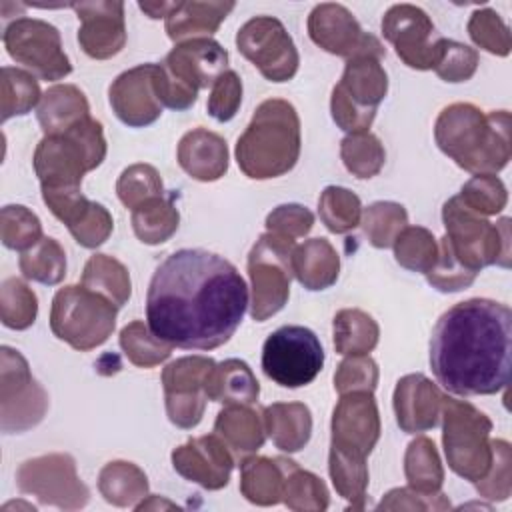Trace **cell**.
<instances>
[{"label": "cell", "mask_w": 512, "mask_h": 512, "mask_svg": "<svg viewBox=\"0 0 512 512\" xmlns=\"http://www.w3.org/2000/svg\"><path fill=\"white\" fill-rule=\"evenodd\" d=\"M388 92V76L376 56L346 60L344 74L332 90L330 112L336 126L348 134L366 132L376 108Z\"/></svg>", "instance_id": "30bf717a"}, {"label": "cell", "mask_w": 512, "mask_h": 512, "mask_svg": "<svg viewBox=\"0 0 512 512\" xmlns=\"http://www.w3.org/2000/svg\"><path fill=\"white\" fill-rule=\"evenodd\" d=\"M98 490L114 506H136L148 494V478L136 464L116 460L100 470Z\"/></svg>", "instance_id": "836d02e7"}, {"label": "cell", "mask_w": 512, "mask_h": 512, "mask_svg": "<svg viewBox=\"0 0 512 512\" xmlns=\"http://www.w3.org/2000/svg\"><path fill=\"white\" fill-rule=\"evenodd\" d=\"M234 454L218 434L190 438L172 452L174 470L206 490H220L228 484Z\"/></svg>", "instance_id": "7402d4cb"}, {"label": "cell", "mask_w": 512, "mask_h": 512, "mask_svg": "<svg viewBox=\"0 0 512 512\" xmlns=\"http://www.w3.org/2000/svg\"><path fill=\"white\" fill-rule=\"evenodd\" d=\"M382 34L398 58L416 70L436 68L446 38L440 36L430 16L414 4H394L382 18Z\"/></svg>", "instance_id": "e0dca14e"}, {"label": "cell", "mask_w": 512, "mask_h": 512, "mask_svg": "<svg viewBox=\"0 0 512 512\" xmlns=\"http://www.w3.org/2000/svg\"><path fill=\"white\" fill-rule=\"evenodd\" d=\"M296 242L274 232L262 234L248 254V276L252 284L250 316L264 322L284 308L290 296L292 254Z\"/></svg>", "instance_id": "8fae6325"}, {"label": "cell", "mask_w": 512, "mask_h": 512, "mask_svg": "<svg viewBox=\"0 0 512 512\" xmlns=\"http://www.w3.org/2000/svg\"><path fill=\"white\" fill-rule=\"evenodd\" d=\"M74 8L80 28V48L96 60L116 56L126 44L124 4L122 2H80L70 4Z\"/></svg>", "instance_id": "603a6c76"}, {"label": "cell", "mask_w": 512, "mask_h": 512, "mask_svg": "<svg viewBox=\"0 0 512 512\" xmlns=\"http://www.w3.org/2000/svg\"><path fill=\"white\" fill-rule=\"evenodd\" d=\"M6 52L42 80H62L72 64L62 50L58 28L38 18H16L2 34Z\"/></svg>", "instance_id": "4fadbf2b"}, {"label": "cell", "mask_w": 512, "mask_h": 512, "mask_svg": "<svg viewBox=\"0 0 512 512\" xmlns=\"http://www.w3.org/2000/svg\"><path fill=\"white\" fill-rule=\"evenodd\" d=\"M40 86L34 74L20 68H2L0 100H2V122L12 116L28 114L40 102Z\"/></svg>", "instance_id": "b9f144b4"}, {"label": "cell", "mask_w": 512, "mask_h": 512, "mask_svg": "<svg viewBox=\"0 0 512 512\" xmlns=\"http://www.w3.org/2000/svg\"><path fill=\"white\" fill-rule=\"evenodd\" d=\"M340 258L326 238H310L292 254V274L306 290H326L338 280Z\"/></svg>", "instance_id": "4dcf8cb0"}, {"label": "cell", "mask_w": 512, "mask_h": 512, "mask_svg": "<svg viewBox=\"0 0 512 512\" xmlns=\"http://www.w3.org/2000/svg\"><path fill=\"white\" fill-rule=\"evenodd\" d=\"M264 430L284 452L302 450L312 434V414L302 402H274L262 412Z\"/></svg>", "instance_id": "f1b7e54d"}, {"label": "cell", "mask_w": 512, "mask_h": 512, "mask_svg": "<svg viewBox=\"0 0 512 512\" xmlns=\"http://www.w3.org/2000/svg\"><path fill=\"white\" fill-rule=\"evenodd\" d=\"M282 502L296 512H322L328 508L326 484L312 472L286 460V482Z\"/></svg>", "instance_id": "f35d334b"}, {"label": "cell", "mask_w": 512, "mask_h": 512, "mask_svg": "<svg viewBox=\"0 0 512 512\" xmlns=\"http://www.w3.org/2000/svg\"><path fill=\"white\" fill-rule=\"evenodd\" d=\"M2 356V384H0V408H2V430L24 432L36 426L46 410L48 396L44 388L32 378L26 358L10 348H0Z\"/></svg>", "instance_id": "2e32d148"}, {"label": "cell", "mask_w": 512, "mask_h": 512, "mask_svg": "<svg viewBox=\"0 0 512 512\" xmlns=\"http://www.w3.org/2000/svg\"><path fill=\"white\" fill-rule=\"evenodd\" d=\"M118 308L86 286H64L54 294L50 328L74 350L88 352L102 346L116 326Z\"/></svg>", "instance_id": "9c48e42d"}, {"label": "cell", "mask_w": 512, "mask_h": 512, "mask_svg": "<svg viewBox=\"0 0 512 512\" xmlns=\"http://www.w3.org/2000/svg\"><path fill=\"white\" fill-rule=\"evenodd\" d=\"M260 394V384L244 360L228 358L214 364L206 380V396L212 402L232 404H254Z\"/></svg>", "instance_id": "1f68e13d"}, {"label": "cell", "mask_w": 512, "mask_h": 512, "mask_svg": "<svg viewBox=\"0 0 512 512\" xmlns=\"http://www.w3.org/2000/svg\"><path fill=\"white\" fill-rule=\"evenodd\" d=\"M318 214L324 226L334 234H346L360 224V198L342 186H328L320 194Z\"/></svg>", "instance_id": "7bdbcfd3"}, {"label": "cell", "mask_w": 512, "mask_h": 512, "mask_svg": "<svg viewBox=\"0 0 512 512\" xmlns=\"http://www.w3.org/2000/svg\"><path fill=\"white\" fill-rule=\"evenodd\" d=\"M442 442L448 466L464 480L478 482L492 464V422L474 404L442 396Z\"/></svg>", "instance_id": "ba28073f"}, {"label": "cell", "mask_w": 512, "mask_h": 512, "mask_svg": "<svg viewBox=\"0 0 512 512\" xmlns=\"http://www.w3.org/2000/svg\"><path fill=\"white\" fill-rule=\"evenodd\" d=\"M340 158L352 176L372 178L382 170L386 162V152L382 142L366 130L348 134L340 142Z\"/></svg>", "instance_id": "60d3db41"}, {"label": "cell", "mask_w": 512, "mask_h": 512, "mask_svg": "<svg viewBox=\"0 0 512 512\" xmlns=\"http://www.w3.org/2000/svg\"><path fill=\"white\" fill-rule=\"evenodd\" d=\"M404 474L408 486L420 494H438L444 482V468L430 438L412 440L404 454Z\"/></svg>", "instance_id": "8d00e7d4"}, {"label": "cell", "mask_w": 512, "mask_h": 512, "mask_svg": "<svg viewBox=\"0 0 512 512\" xmlns=\"http://www.w3.org/2000/svg\"><path fill=\"white\" fill-rule=\"evenodd\" d=\"M156 64H138L122 72L108 90L110 106L120 122L130 128H144L162 114V102L154 86Z\"/></svg>", "instance_id": "44dd1931"}, {"label": "cell", "mask_w": 512, "mask_h": 512, "mask_svg": "<svg viewBox=\"0 0 512 512\" xmlns=\"http://www.w3.org/2000/svg\"><path fill=\"white\" fill-rule=\"evenodd\" d=\"M38 314L36 294L18 278H6L0 290L2 324L12 330H24L34 324Z\"/></svg>", "instance_id": "c3c4849f"}, {"label": "cell", "mask_w": 512, "mask_h": 512, "mask_svg": "<svg viewBox=\"0 0 512 512\" xmlns=\"http://www.w3.org/2000/svg\"><path fill=\"white\" fill-rule=\"evenodd\" d=\"M396 262L410 270L426 274L438 256V242L428 228L406 226L392 244Z\"/></svg>", "instance_id": "bcb514c9"}, {"label": "cell", "mask_w": 512, "mask_h": 512, "mask_svg": "<svg viewBox=\"0 0 512 512\" xmlns=\"http://www.w3.org/2000/svg\"><path fill=\"white\" fill-rule=\"evenodd\" d=\"M360 224L368 242L374 248H390L398 234L406 228L408 214L402 204L382 200L370 204L364 210Z\"/></svg>", "instance_id": "ee69618b"}, {"label": "cell", "mask_w": 512, "mask_h": 512, "mask_svg": "<svg viewBox=\"0 0 512 512\" xmlns=\"http://www.w3.org/2000/svg\"><path fill=\"white\" fill-rule=\"evenodd\" d=\"M142 12H146L150 18H166L170 10L174 8V2H140L138 4Z\"/></svg>", "instance_id": "94428289"}, {"label": "cell", "mask_w": 512, "mask_h": 512, "mask_svg": "<svg viewBox=\"0 0 512 512\" xmlns=\"http://www.w3.org/2000/svg\"><path fill=\"white\" fill-rule=\"evenodd\" d=\"M468 34L476 46L482 50L508 56L510 54V30L500 18V14L492 8H482L472 12L468 20Z\"/></svg>", "instance_id": "f5cc1de1"}, {"label": "cell", "mask_w": 512, "mask_h": 512, "mask_svg": "<svg viewBox=\"0 0 512 512\" xmlns=\"http://www.w3.org/2000/svg\"><path fill=\"white\" fill-rule=\"evenodd\" d=\"M392 404L400 430L416 434L432 430L438 424L442 394L424 374H406L394 388Z\"/></svg>", "instance_id": "cb8c5ba5"}, {"label": "cell", "mask_w": 512, "mask_h": 512, "mask_svg": "<svg viewBox=\"0 0 512 512\" xmlns=\"http://www.w3.org/2000/svg\"><path fill=\"white\" fill-rule=\"evenodd\" d=\"M238 52L270 82H286L298 72V50L284 24L274 16L250 18L236 34Z\"/></svg>", "instance_id": "5bb4252c"}, {"label": "cell", "mask_w": 512, "mask_h": 512, "mask_svg": "<svg viewBox=\"0 0 512 512\" xmlns=\"http://www.w3.org/2000/svg\"><path fill=\"white\" fill-rule=\"evenodd\" d=\"M322 366L324 348L318 336L306 326H280L262 346V370L278 386H306L320 374Z\"/></svg>", "instance_id": "7c38bea8"}, {"label": "cell", "mask_w": 512, "mask_h": 512, "mask_svg": "<svg viewBox=\"0 0 512 512\" xmlns=\"http://www.w3.org/2000/svg\"><path fill=\"white\" fill-rule=\"evenodd\" d=\"M82 286L108 298L116 308H122L132 294L128 268L108 254L88 258L82 272Z\"/></svg>", "instance_id": "d6a6232c"}, {"label": "cell", "mask_w": 512, "mask_h": 512, "mask_svg": "<svg viewBox=\"0 0 512 512\" xmlns=\"http://www.w3.org/2000/svg\"><path fill=\"white\" fill-rule=\"evenodd\" d=\"M234 6V2H174L166 16V34L174 42L210 38Z\"/></svg>", "instance_id": "484cf974"}, {"label": "cell", "mask_w": 512, "mask_h": 512, "mask_svg": "<svg viewBox=\"0 0 512 512\" xmlns=\"http://www.w3.org/2000/svg\"><path fill=\"white\" fill-rule=\"evenodd\" d=\"M378 384V366L366 356H348L334 372V388L338 394L346 392H374Z\"/></svg>", "instance_id": "11a10c76"}, {"label": "cell", "mask_w": 512, "mask_h": 512, "mask_svg": "<svg viewBox=\"0 0 512 512\" xmlns=\"http://www.w3.org/2000/svg\"><path fill=\"white\" fill-rule=\"evenodd\" d=\"M120 348L126 358L140 368H152L164 362L172 354V344L154 336L142 320H134L126 324L120 332Z\"/></svg>", "instance_id": "f6af8a7d"}, {"label": "cell", "mask_w": 512, "mask_h": 512, "mask_svg": "<svg viewBox=\"0 0 512 512\" xmlns=\"http://www.w3.org/2000/svg\"><path fill=\"white\" fill-rule=\"evenodd\" d=\"M228 52L212 38H192L178 42L166 58L156 64L154 86L162 106L188 110L200 88H212L216 78L228 68Z\"/></svg>", "instance_id": "5b68a950"}, {"label": "cell", "mask_w": 512, "mask_h": 512, "mask_svg": "<svg viewBox=\"0 0 512 512\" xmlns=\"http://www.w3.org/2000/svg\"><path fill=\"white\" fill-rule=\"evenodd\" d=\"M248 308V286L226 258L182 248L154 270L146 294V324L160 340L184 350L226 344Z\"/></svg>", "instance_id": "6da1fadb"}, {"label": "cell", "mask_w": 512, "mask_h": 512, "mask_svg": "<svg viewBox=\"0 0 512 512\" xmlns=\"http://www.w3.org/2000/svg\"><path fill=\"white\" fill-rule=\"evenodd\" d=\"M116 194L126 208L134 210L144 200L164 194L162 178L150 164H132L120 174L116 182Z\"/></svg>", "instance_id": "f907efd6"}, {"label": "cell", "mask_w": 512, "mask_h": 512, "mask_svg": "<svg viewBox=\"0 0 512 512\" xmlns=\"http://www.w3.org/2000/svg\"><path fill=\"white\" fill-rule=\"evenodd\" d=\"M0 238L6 248L26 252L42 240V224L26 206L10 204L0 212Z\"/></svg>", "instance_id": "7dc6e473"}, {"label": "cell", "mask_w": 512, "mask_h": 512, "mask_svg": "<svg viewBox=\"0 0 512 512\" xmlns=\"http://www.w3.org/2000/svg\"><path fill=\"white\" fill-rule=\"evenodd\" d=\"M288 458L250 456L240 460V492L258 506H274L282 502Z\"/></svg>", "instance_id": "83f0119b"}, {"label": "cell", "mask_w": 512, "mask_h": 512, "mask_svg": "<svg viewBox=\"0 0 512 512\" xmlns=\"http://www.w3.org/2000/svg\"><path fill=\"white\" fill-rule=\"evenodd\" d=\"M44 136L62 134L78 122L90 118V106L84 92L74 84H56L48 88L36 108Z\"/></svg>", "instance_id": "4316f807"}, {"label": "cell", "mask_w": 512, "mask_h": 512, "mask_svg": "<svg viewBox=\"0 0 512 512\" xmlns=\"http://www.w3.org/2000/svg\"><path fill=\"white\" fill-rule=\"evenodd\" d=\"M18 266L28 280L54 286L66 274V252L58 240L42 236L36 246L20 254Z\"/></svg>", "instance_id": "ab89813d"}, {"label": "cell", "mask_w": 512, "mask_h": 512, "mask_svg": "<svg viewBox=\"0 0 512 512\" xmlns=\"http://www.w3.org/2000/svg\"><path fill=\"white\" fill-rule=\"evenodd\" d=\"M214 434H218L232 450L234 458L240 460L262 448L266 440L264 420L246 404H232L220 410L214 422Z\"/></svg>", "instance_id": "f546056e"}, {"label": "cell", "mask_w": 512, "mask_h": 512, "mask_svg": "<svg viewBox=\"0 0 512 512\" xmlns=\"http://www.w3.org/2000/svg\"><path fill=\"white\" fill-rule=\"evenodd\" d=\"M308 34L316 46L346 60L356 56H376L382 60L386 56L382 42L374 34L364 32L354 14L342 4L324 2L314 6L308 16Z\"/></svg>", "instance_id": "ac0fdd59"}, {"label": "cell", "mask_w": 512, "mask_h": 512, "mask_svg": "<svg viewBox=\"0 0 512 512\" xmlns=\"http://www.w3.org/2000/svg\"><path fill=\"white\" fill-rule=\"evenodd\" d=\"M314 226V214L302 204H280L266 216V232H274L288 240L306 236Z\"/></svg>", "instance_id": "680465c9"}, {"label": "cell", "mask_w": 512, "mask_h": 512, "mask_svg": "<svg viewBox=\"0 0 512 512\" xmlns=\"http://www.w3.org/2000/svg\"><path fill=\"white\" fill-rule=\"evenodd\" d=\"M378 510H446L450 508V500L444 498V494H420L416 490L408 488H394L390 490L380 504Z\"/></svg>", "instance_id": "91938a15"}, {"label": "cell", "mask_w": 512, "mask_h": 512, "mask_svg": "<svg viewBox=\"0 0 512 512\" xmlns=\"http://www.w3.org/2000/svg\"><path fill=\"white\" fill-rule=\"evenodd\" d=\"M216 362L206 356H184L170 362L162 372L166 414L178 428L200 424L206 408V380Z\"/></svg>", "instance_id": "d6986e66"}, {"label": "cell", "mask_w": 512, "mask_h": 512, "mask_svg": "<svg viewBox=\"0 0 512 512\" xmlns=\"http://www.w3.org/2000/svg\"><path fill=\"white\" fill-rule=\"evenodd\" d=\"M434 138L438 148L462 170L496 174L510 160V112L484 114L468 102L450 104L436 118Z\"/></svg>", "instance_id": "3957f363"}, {"label": "cell", "mask_w": 512, "mask_h": 512, "mask_svg": "<svg viewBox=\"0 0 512 512\" xmlns=\"http://www.w3.org/2000/svg\"><path fill=\"white\" fill-rule=\"evenodd\" d=\"M476 272L466 268L452 252L446 238L438 242V256L432 268L426 272V280L440 292H458L468 288L476 280Z\"/></svg>", "instance_id": "816d5d0a"}, {"label": "cell", "mask_w": 512, "mask_h": 512, "mask_svg": "<svg viewBox=\"0 0 512 512\" xmlns=\"http://www.w3.org/2000/svg\"><path fill=\"white\" fill-rule=\"evenodd\" d=\"M16 484L22 494H32L40 502L62 510H78L86 506L90 496L70 454H46L22 462Z\"/></svg>", "instance_id": "9a60e30c"}, {"label": "cell", "mask_w": 512, "mask_h": 512, "mask_svg": "<svg viewBox=\"0 0 512 512\" xmlns=\"http://www.w3.org/2000/svg\"><path fill=\"white\" fill-rule=\"evenodd\" d=\"M242 102V80L234 70L222 72L210 88L206 110L216 122H230Z\"/></svg>", "instance_id": "9f6ffc18"}, {"label": "cell", "mask_w": 512, "mask_h": 512, "mask_svg": "<svg viewBox=\"0 0 512 512\" xmlns=\"http://www.w3.org/2000/svg\"><path fill=\"white\" fill-rule=\"evenodd\" d=\"M106 158L102 124L86 118L62 134L44 136L34 152V172L40 188L80 186L86 172Z\"/></svg>", "instance_id": "8992f818"}, {"label": "cell", "mask_w": 512, "mask_h": 512, "mask_svg": "<svg viewBox=\"0 0 512 512\" xmlns=\"http://www.w3.org/2000/svg\"><path fill=\"white\" fill-rule=\"evenodd\" d=\"M476 484V490L482 498L488 500H506L512 490L510 480V444L502 438L492 440V464L484 478H480Z\"/></svg>", "instance_id": "db71d44e"}, {"label": "cell", "mask_w": 512, "mask_h": 512, "mask_svg": "<svg viewBox=\"0 0 512 512\" xmlns=\"http://www.w3.org/2000/svg\"><path fill=\"white\" fill-rule=\"evenodd\" d=\"M376 320L358 308H344L334 316V348L344 356H366L378 344Z\"/></svg>", "instance_id": "e575fe53"}, {"label": "cell", "mask_w": 512, "mask_h": 512, "mask_svg": "<svg viewBox=\"0 0 512 512\" xmlns=\"http://www.w3.org/2000/svg\"><path fill=\"white\" fill-rule=\"evenodd\" d=\"M328 470L336 492L348 500L352 508H362L368 488L366 458L330 444Z\"/></svg>", "instance_id": "74e56055"}, {"label": "cell", "mask_w": 512, "mask_h": 512, "mask_svg": "<svg viewBox=\"0 0 512 512\" xmlns=\"http://www.w3.org/2000/svg\"><path fill=\"white\" fill-rule=\"evenodd\" d=\"M176 158L180 168L190 178L200 182H214L228 170L226 140L206 128H194L186 132L178 142Z\"/></svg>", "instance_id": "d4e9b609"}, {"label": "cell", "mask_w": 512, "mask_h": 512, "mask_svg": "<svg viewBox=\"0 0 512 512\" xmlns=\"http://www.w3.org/2000/svg\"><path fill=\"white\" fill-rule=\"evenodd\" d=\"M476 68H478V52L462 42L446 38L442 56L434 72L444 82H466L474 76Z\"/></svg>", "instance_id": "6f0895ef"}, {"label": "cell", "mask_w": 512, "mask_h": 512, "mask_svg": "<svg viewBox=\"0 0 512 512\" xmlns=\"http://www.w3.org/2000/svg\"><path fill=\"white\" fill-rule=\"evenodd\" d=\"M380 438V416L372 392H346L332 412L330 444L368 456Z\"/></svg>", "instance_id": "ffe728a7"}, {"label": "cell", "mask_w": 512, "mask_h": 512, "mask_svg": "<svg viewBox=\"0 0 512 512\" xmlns=\"http://www.w3.org/2000/svg\"><path fill=\"white\" fill-rule=\"evenodd\" d=\"M300 118L282 98L264 100L236 142V162L252 180L290 172L300 156Z\"/></svg>", "instance_id": "277c9868"}, {"label": "cell", "mask_w": 512, "mask_h": 512, "mask_svg": "<svg viewBox=\"0 0 512 512\" xmlns=\"http://www.w3.org/2000/svg\"><path fill=\"white\" fill-rule=\"evenodd\" d=\"M180 214L172 198L154 196L132 210V228L140 242L156 246L166 242L178 230Z\"/></svg>", "instance_id": "d590c367"}, {"label": "cell", "mask_w": 512, "mask_h": 512, "mask_svg": "<svg viewBox=\"0 0 512 512\" xmlns=\"http://www.w3.org/2000/svg\"><path fill=\"white\" fill-rule=\"evenodd\" d=\"M460 200L480 216H494L504 210L508 192L496 174H474L460 190Z\"/></svg>", "instance_id": "681fc988"}, {"label": "cell", "mask_w": 512, "mask_h": 512, "mask_svg": "<svg viewBox=\"0 0 512 512\" xmlns=\"http://www.w3.org/2000/svg\"><path fill=\"white\" fill-rule=\"evenodd\" d=\"M442 220L452 252L470 268L480 272L486 266H510V218H500L496 224L472 212L460 196H452L442 208Z\"/></svg>", "instance_id": "52a82bcc"}, {"label": "cell", "mask_w": 512, "mask_h": 512, "mask_svg": "<svg viewBox=\"0 0 512 512\" xmlns=\"http://www.w3.org/2000/svg\"><path fill=\"white\" fill-rule=\"evenodd\" d=\"M512 312L488 298L448 308L430 338V368L456 396H488L510 382Z\"/></svg>", "instance_id": "7a4b0ae2"}, {"label": "cell", "mask_w": 512, "mask_h": 512, "mask_svg": "<svg viewBox=\"0 0 512 512\" xmlns=\"http://www.w3.org/2000/svg\"><path fill=\"white\" fill-rule=\"evenodd\" d=\"M148 508H178L176 504H172V502H168V500H158V496H152V500L150 502H146V500H142V502H138L136 506H134V510H148Z\"/></svg>", "instance_id": "6125c7cd"}]
</instances>
